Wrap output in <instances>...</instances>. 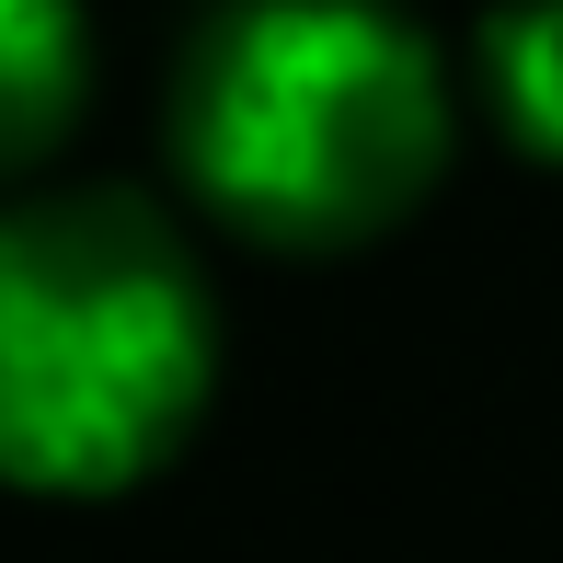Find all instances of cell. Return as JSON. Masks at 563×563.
I'll use <instances>...</instances> for the list:
<instances>
[{
  "mask_svg": "<svg viewBox=\"0 0 563 563\" xmlns=\"http://www.w3.org/2000/svg\"><path fill=\"white\" fill-rule=\"evenodd\" d=\"M162 150L196 219L322 265L449 185L460 92L402 0H208L162 81Z\"/></svg>",
  "mask_w": 563,
  "mask_h": 563,
  "instance_id": "6da1fadb",
  "label": "cell"
},
{
  "mask_svg": "<svg viewBox=\"0 0 563 563\" xmlns=\"http://www.w3.org/2000/svg\"><path fill=\"white\" fill-rule=\"evenodd\" d=\"M219 402V288L139 185L0 196V483L104 506L162 483Z\"/></svg>",
  "mask_w": 563,
  "mask_h": 563,
  "instance_id": "7a4b0ae2",
  "label": "cell"
},
{
  "mask_svg": "<svg viewBox=\"0 0 563 563\" xmlns=\"http://www.w3.org/2000/svg\"><path fill=\"white\" fill-rule=\"evenodd\" d=\"M81 115H92V12L0 0V185H35Z\"/></svg>",
  "mask_w": 563,
  "mask_h": 563,
  "instance_id": "3957f363",
  "label": "cell"
},
{
  "mask_svg": "<svg viewBox=\"0 0 563 563\" xmlns=\"http://www.w3.org/2000/svg\"><path fill=\"white\" fill-rule=\"evenodd\" d=\"M472 92L518 162L563 173V0H495L472 23Z\"/></svg>",
  "mask_w": 563,
  "mask_h": 563,
  "instance_id": "277c9868",
  "label": "cell"
}]
</instances>
